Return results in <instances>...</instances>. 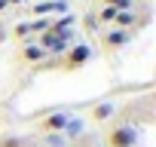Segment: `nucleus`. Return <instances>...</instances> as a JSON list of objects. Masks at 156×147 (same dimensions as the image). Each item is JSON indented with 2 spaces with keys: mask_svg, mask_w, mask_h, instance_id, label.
<instances>
[{
  "mask_svg": "<svg viewBox=\"0 0 156 147\" xmlns=\"http://www.w3.org/2000/svg\"><path fill=\"white\" fill-rule=\"evenodd\" d=\"M135 144H138L135 126H110L104 132V147H135Z\"/></svg>",
  "mask_w": 156,
  "mask_h": 147,
  "instance_id": "nucleus-1",
  "label": "nucleus"
},
{
  "mask_svg": "<svg viewBox=\"0 0 156 147\" xmlns=\"http://www.w3.org/2000/svg\"><path fill=\"white\" fill-rule=\"evenodd\" d=\"M129 40H132V31L107 28V31L101 34V49H104V55H113V52H119V49H122Z\"/></svg>",
  "mask_w": 156,
  "mask_h": 147,
  "instance_id": "nucleus-2",
  "label": "nucleus"
},
{
  "mask_svg": "<svg viewBox=\"0 0 156 147\" xmlns=\"http://www.w3.org/2000/svg\"><path fill=\"white\" fill-rule=\"evenodd\" d=\"M89 58H92V49H89L86 43H76V46H70V52L64 55L61 70H80V67L89 64Z\"/></svg>",
  "mask_w": 156,
  "mask_h": 147,
  "instance_id": "nucleus-3",
  "label": "nucleus"
},
{
  "mask_svg": "<svg viewBox=\"0 0 156 147\" xmlns=\"http://www.w3.org/2000/svg\"><path fill=\"white\" fill-rule=\"evenodd\" d=\"M67 113H58V110H52V113H43V120H40V132L43 135H58V132H64L67 129Z\"/></svg>",
  "mask_w": 156,
  "mask_h": 147,
  "instance_id": "nucleus-4",
  "label": "nucleus"
},
{
  "mask_svg": "<svg viewBox=\"0 0 156 147\" xmlns=\"http://www.w3.org/2000/svg\"><path fill=\"white\" fill-rule=\"evenodd\" d=\"M43 49L37 46V43H28V46H22V61H28V64H34V61H43Z\"/></svg>",
  "mask_w": 156,
  "mask_h": 147,
  "instance_id": "nucleus-5",
  "label": "nucleus"
},
{
  "mask_svg": "<svg viewBox=\"0 0 156 147\" xmlns=\"http://www.w3.org/2000/svg\"><path fill=\"white\" fill-rule=\"evenodd\" d=\"M113 110H116V107H113L110 101H98V104L92 107V120L104 123V120H110V117H113Z\"/></svg>",
  "mask_w": 156,
  "mask_h": 147,
  "instance_id": "nucleus-6",
  "label": "nucleus"
},
{
  "mask_svg": "<svg viewBox=\"0 0 156 147\" xmlns=\"http://www.w3.org/2000/svg\"><path fill=\"white\" fill-rule=\"evenodd\" d=\"M34 13H37V16H49V13H64V0H58V3H46V0H43V3H37V6H34Z\"/></svg>",
  "mask_w": 156,
  "mask_h": 147,
  "instance_id": "nucleus-7",
  "label": "nucleus"
},
{
  "mask_svg": "<svg viewBox=\"0 0 156 147\" xmlns=\"http://www.w3.org/2000/svg\"><path fill=\"white\" fill-rule=\"evenodd\" d=\"M28 28H31V34H46L52 28V22L49 19H37V22H28Z\"/></svg>",
  "mask_w": 156,
  "mask_h": 147,
  "instance_id": "nucleus-8",
  "label": "nucleus"
},
{
  "mask_svg": "<svg viewBox=\"0 0 156 147\" xmlns=\"http://www.w3.org/2000/svg\"><path fill=\"white\" fill-rule=\"evenodd\" d=\"M104 6H110L116 13H129L132 9V0H104Z\"/></svg>",
  "mask_w": 156,
  "mask_h": 147,
  "instance_id": "nucleus-9",
  "label": "nucleus"
},
{
  "mask_svg": "<svg viewBox=\"0 0 156 147\" xmlns=\"http://www.w3.org/2000/svg\"><path fill=\"white\" fill-rule=\"evenodd\" d=\"M12 37H16V40H28V37H31V28H28V22H25V25H16Z\"/></svg>",
  "mask_w": 156,
  "mask_h": 147,
  "instance_id": "nucleus-10",
  "label": "nucleus"
},
{
  "mask_svg": "<svg viewBox=\"0 0 156 147\" xmlns=\"http://www.w3.org/2000/svg\"><path fill=\"white\" fill-rule=\"evenodd\" d=\"M6 6H9V0H0V13H3V9H6Z\"/></svg>",
  "mask_w": 156,
  "mask_h": 147,
  "instance_id": "nucleus-11",
  "label": "nucleus"
},
{
  "mask_svg": "<svg viewBox=\"0 0 156 147\" xmlns=\"http://www.w3.org/2000/svg\"><path fill=\"white\" fill-rule=\"evenodd\" d=\"M46 3H58V0H46Z\"/></svg>",
  "mask_w": 156,
  "mask_h": 147,
  "instance_id": "nucleus-12",
  "label": "nucleus"
},
{
  "mask_svg": "<svg viewBox=\"0 0 156 147\" xmlns=\"http://www.w3.org/2000/svg\"><path fill=\"white\" fill-rule=\"evenodd\" d=\"M132 3H135V0H132Z\"/></svg>",
  "mask_w": 156,
  "mask_h": 147,
  "instance_id": "nucleus-13",
  "label": "nucleus"
}]
</instances>
